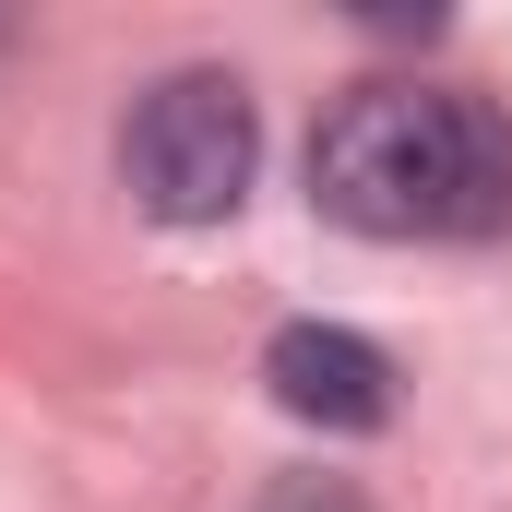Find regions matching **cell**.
<instances>
[{
    "label": "cell",
    "instance_id": "cell-1",
    "mask_svg": "<svg viewBox=\"0 0 512 512\" xmlns=\"http://www.w3.org/2000/svg\"><path fill=\"white\" fill-rule=\"evenodd\" d=\"M310 203L358 239H489L512 227V120L429 84H358L310 131Z\"/></svg>",
    "mask_w": 512,
    "mask_h": 512
},
{
    "label": "cell",
    "instance_id": "cell-2",
    "mask_svg": "<svg viewBox=\"0 0 512 512\" xmlns=\"http://www.w3.org/2000/svg\"><path fill=\"white\" fill-rule=\"evenodd\" d=\"M251 167H262V120H251V96H239V72H167L120 131V179H131V203L155 227L239 215Z\"/></svg>",
    "mask_w": 512,
    "mask_h": 512
},
{
    "label": "cell",
    "instance_id": "cell-3",
    "mask_svg": "<svg viewBox=\"0 0 512 512\" xmlns=\"http://www.w3.org/2000/svg\"><path fill=\"white\" fill-rule=\"evenodd\" d=\"M262 382H274L286 417H310V429H382L393 417V358L370 334H346V322H286L262 346Z\"/></svg>",
    "mask_w": 512,
    "mask_h": 512
},
{
    "label": "cell",
    "instance_id": "cell-4",
    "mask_svg": "<svg viewBox=\"0 0 512 512\" xmlns=\"http://www.w3.org/2000/svg\"><path fill=\"white\" fill-rule=\"evenodd\" d=\"M262 512H370V501H358L346 477H274V489H262Z\"/></svg>",
    "mask_w": 512,
    "mask_h": 512
}]
</instances>
